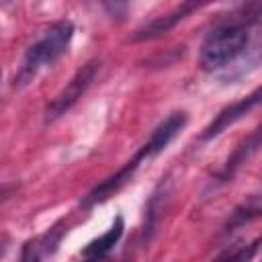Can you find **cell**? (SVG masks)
I'll list each match as a JSON object with an SVG mask.
<instances>
[{
    "mask_svg": "<svg viewBox=\"0 0 262 262\" xmlns=\"http://www.w3.org/2000/svg\"><path fill=\"white\" fill-rule=\"evenodd\" d=\"M262 16V4H250L244 6L239 18H227L219 25H215L201 45V66L207 72L221 70L229 66L246 47L250 41V27L252 23Z\"/></svg>",
    "mask_w": 262,
    "mask_h": 262,
    "instance_id": "1",
    "label": "cell"
},
{
    "mask_svg": "<svg viewBox=\"0 0 262 262\" xmlns=\"http://www.w3.org/2000/svg\"><path fill=\"white\" fill-rule=\"evenodd\" d=\"M72 37H74V25H72V20L61 18L55 25H51L43 33V37L37 39L25 51L23 61H20L14 78H12V86L14 88L27 86L43 68H47L53 61H57L66 53Z\"/></svg>",
    "mask_w": 262,
    "mask_h": 262,
    "instance_id": "2",
    "label": "cell"
},
{
    "mask_svg": "<svg viewBox=\"0 0 262 262\" xmlns=\"http://www.w3.org/2000/svg\"><path fill=\"white\" fill-rule=\"evenodd\" d=\"M98 70H100V61L98 59H90L88 63H84L72 76V80L63 86V90L47 104V108H45V121H55L61 115H66L84 96V92L90 88V84L94 82Z\"/></svg>",
    "mask_w": 262,
    "mask_h": 262,
    "instance_id": "3",
    "label": "cell"
},
{
    "mask_svg": "<svg viewBox=\"0 0 262 262\" xmlns=\"http://www.w3.org/2000/svg\"><path fill=\"white\" fill-rule=\"evenodd\" d=\"M260 104H262V86L256 88L254 92H250L248 96L239 98L237 102H233V104L225 106L223 111H219V115H215V119L203 129L201 139L207 141V139L217 137L219 133H223L225 129H229L231 125H235L237 121H242L246 115H250V113H252L256 106H260Z\"/></svg>",
    "mask_w": 262,
    "mask_h": 262,
    "instance_id": "4",
    "label": "cell"
},
{
    "mask_svg": "<svg viewBox=\"0 0 262 262\" xmlns=\"http://www.w3.org/2000/svg\"><path fill=\"white\" fill-rule=\"evenodd\" d=\"M186 123H188V117H186L184 111H176V113L168 115V117L151 131V135L147 137V141L141 145L139 154H141L145 160L156 158L158 154H162V151L176 139V135L186 127Z\"/></svg>",
    "mask_w": 262,
    "mask_h": 262,
    "instance_id": "5",
    "label": "cell"
},
{
    "mask_svg": "<svg viewBox=\"0 0 262 262\" xmlns=\"http://www.w3.org/2000/svg\"><path fill=\"white\" fill-rule=\"evenodd\" d=\"M201 6H203V4H196V2H182L180 6L172 8L170 12L160 14V16H156V18H151L149 23L141 25V27L129 37V41H147V39H156V37L168 33L170 29H174L180 20H184L188 14H192V12L199 10Z\"/></svg>",
    "mask_w": 262,
    "mask_h": 262,
    "instance_id": "6",
    "label": "cell"
},
{
    "mask_svg": "<svg viewBox=\"0 0 262 262\" xmlns=\"http://www.w3.org/2000/svg\"><path fill=\"white\" fill-rule=\"evenodd\" d=\"M143 160H145V158L137 151V154H135V158H133V160H129L121 170H117L113 176H108L106 180H102L100 184H96V186L86 194V199L82 201V205H84V207H92V205H96V203L106 201L113 192H117L121 186H125V184L131 180V176L135 174V170L139 168V164H141Z\"/></svg>",
    "mask_w": 262,
    "mask_h": 262,
    "instance_id": "7",
    "label": "cell"
},
{
    "mask_svg": "<svg viewBox=\"0 0 262 262\" xmlns=\"http://www.w3.org/2000/svg\"><path fill=\"white\" fill-rule=\"evenodd\" d=\"M262 147V127H258L244 143H239L237 147H235V151L231 154V158L225 162V166H223V170L219 172V182H227L235 172H237V168L242 166V164H246V160L252 156V154H256L258 149Z\"/></svg>",
    "mask_w": 262,
    "mask_h": 262,
    "instance_id": "8",
    "label": "cell"
},
{
    "mask_svg": "<svg viewBox=\"0 0 262 262\" xmlns=\"http://www.w3.org/2000/svg\"><path fill=\"white\" fill-rule=\"evenodd\" d=\"M123 229H125V225H123V217L119 215V217L113 221V225L106 229V233H102L100 237H96L94 242H90V244L82 250L84 260H86V262H96V260H100L102 256H106V254L115 248V244L121 239Z\"/></svg>",
    "mask_w": 262,
    "mask_h": 262,
    "instance_id": "9",
    "label": "cell"
},
{
    "mask_svg": "<svg viewBox=\"0 0 262 262\" xmlns=\"http://www.w3.org/2000/svg\"><path fill=\"white\" fill-rule=\"evenodd\" d=\"M260 244H262V239H256V242H252L248 246H242V248H237L233 252H227V254L219 256L215 262H250L254 258V254L258 252Z\"/></svg>",
    "mask_w": 262,
    "mask_h": 262,
    "instance_id": "10",
    "label": "cell"
},
{
    "mask_svg": "<svg viewBox=\"0 0 262 262\" xmlns=\"http://www.w3.org/2000/svg\"><path fill=\"white\" fill-rule=\"evenodd\" d=\"M258 66H262V39H260V43L252 49V53H248L242 61H239V66H237V70H235V74H233V78H237V76H244V74H248V72H252V70H256Z\"/></svg>",
    "mask_w": 262,
    "mask_h": 262,
    "instance_id": "11",
    "label": "cell"
},
{
    "mask_svg": "<svg viewBox=\"0 0 262 262\" xmlns=\"http://www.w3.org/2000/svg\"><path fill=\"white\" fill-rule=\"evenodd\" d=\"M258 215H262V209H256V207H239V209H235L233 213H231V219L227 221V231H233V227H239V225H244L246 221H250V219H254V217H258Z\"/></svg>",
    "mask_w": 262,
    "mask_h": 262,
    "instance_id": "12",
    "label": "cell"
},
{
    "mask_svg": "<svg viewBox=\"0 0 262 262\" xmlns=\"http://www.w3.org/2000/svg\"><path fill=\"white\" fill-rule=\"evenodd\" d=\"M20 262H39V250L35 244H27L23 248V256H20Z\"/></svg>",
    "mask_w": 262,
    "mask_h": 262,
    "instance_id": "13",
    "label": "cell"
}]
</instances>
